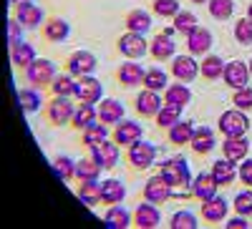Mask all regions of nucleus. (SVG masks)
<instances>
[{
    "label": "nucleus",
    "mask_w": 252,
    "mask_h": 229,
    "mask_svg": "<svg viewBox=\"0 0 252 229\" xmlns=\"http://www.w3.org/2000/svg\"><path fill=\"white\" fill-rule=\"evenodd\" d=\"M103 139H109V129H106V123H91V126H86V129H83L81 131V143H83V146H89V149H94L96 146V143H101Z\"/></svg>",
    "instance_id": "29"
},
{
    "label": "nucleus",
    "mask_w": 252,
    "mask_h": 229,
    "mask_svg": "<svg viewBox=\"0 0 252 229\" xmlns=\"http://www.w3.org/2000/svg\"><path fill=\"white\" fill-rule=\"evenodd\" d=\"M177 51V43L172 40V35H166V33H159L152 38V56L157 60H166V58H172Z\"/></svg>",
    "instance_id": "26"
},
{
    "label": "nucleus",
    "mask_w": 252,
    "mask_h": 229,
    "mask_svg": "<svg viewBox=\"0 0 252 229\" xmlns=\"http://www.w3.org/2000/svg\"><path fill=\"white\" fill-rule=\"evenodd\" d=\"M53 86V93L56 96H76V81L71 78V73L68 76H56V81L51 83Z\"/></svg>",
    "instance_id": "43"
},
{
    "label": "nucleus",
    "mask_w": 252,
    "mask_h": 229,
    "mask_svg": "<svg viewBox=\"0 0 252 229\" xmlns=\"http://www.w3.org/2000/svg\"><path fill=\"white\" fill-rule=\"evenodd\" d=\"M159 222H161V214L157 209V204H152V201H144L134 209V224L139 229H154V227H159Z\"/></svg>",
    "instance_id": "15"
},
{
    "label": "nucleus",
    "mask_w": 252,
    "mask_h": 229,
    "mask_svg": "<svg viewBox=\"0 0 252 229\" xmlns=\"http://www.w3.org/2000/svg\"><path fill=\"white\" fill-rule=\"evenodd\" d=\"M232 103H235V109H240V111H250L252 109V88L250 86L237 88L235 96H232Z\"/></svg>",
    "instance_id": "48"
},
{
    "label": "nucleus",
    "mask_w": 252,
    "mask_h": 229,
    "mask_svg": "<svg viewBox=\"0 0 252 229\" xmlns=\"http://www.w3.org/2000/svg\"><path fill=\"white\" fill-rule=\"evenodd\" d=\"M192 151L194 154H199V156H204V154H209L215 149V131L212 129H207V126H199V129H194V134H192Z\"/></svg>",
    "instance_id": "23"
},
{
    "label": "nucleus",
    "mask_w": 252,
    "mask_h": 229,
    "mask_svg": "<svg viewBox=\"0 0 252 229\" xmlns=\"http://www.w3.org/2000/svg\"><path fill=\"white\" fill-rule=\"evenodd\" d=\"M247 68H250V73H252V60H250V66H247Z\"/></svg>",
    "instance_id": "56"
},
{
    "label": "nucleus",
    "mask_w": 252,
    "mask_h": 229,
    "mask_svg": "<svg viewBox=\"0 0 252 229\" xmlns=\"http://www.w3.org/2000/svg\"><path fill=\"white\" fill-rule=\"evenodd\" d=\"M169 83H166V73L164 71H159V68H152V71H146V76H144V88H149V91H164Z\"/></svg>",
    "instance_id": "40"
},
{
    "label": "nucleus",
    "mask_w": 252,
    "mask_h": 229,
    "mask_svg": "<svg viewBox=\"0 0 252 229\" xmlns=\"http://www.w3.org/2000/svg\"><path fill=\"white\" fill-rule=\"evenodd\" d=\"M197 73H199V63H197L192 56H177V58H174V63H172V76H174L177 81L189 83V81L197 78Z\"/></svg>",
    "instance_id": "16"
},
{
    "label": "nucleus",
    "mask_w": 252,
    "mask_h": 229,
    "mask_svg": "<svg viewBox=\"0 0 252 229\" xmlns=\"http://www.w3.org/2000/svg\"><path fill=\"white\" fill-rule=\"evenodd\" d=\"M103 96V88H101V81L94 78V76H81L76 81V98L83 101V103H98Z\"/></svg>",
    "instance_id": "9"
},
{
    "label": "nucleus",
    "mask_w": 252,
    "mask_h": 229,
    "mask_svg": "<svg viewBox=\"0 0 252 229\" xmlns=\"http://www.w3.org/2000/svg\"><path fill=\"white\" fill-rule=\"evenodd\" d=\"M235 38H237V43H242V46L252 43V20L250 18H240L235 23Z\"/></svg>",
    "instance_id": "45"
},
{
    "label": "nucleus",
    "mask_w": 252,
    "mask_h": 229,
    "mask_svg": "<svg viewBox=\"0 0 252 229\" xmlns=\"http://www.w3.org/2000/svg\"><path fill=\"white\" fill-rule=\"evenodd\" d=\"M217 181H215V176H212V172H202V174H197L194 176V181L189 184V192H192V197L194 199H199V201H207V199H212L215 194H217Z\"/></svg>",
    "instance_id": "10"
},
{
    "label": "nucleus",
    "mask_w": 252,
    "mask_h": 229,
    "mask_svg": "<svg viewBox=\"0 0 252 229\" xmlns=\"http://www.w3.org/2000/svg\"><path fill=\"white\" fill-rule=\"evenodd\" d=\"M169 227L172 229H194L197 227V217L192 212H177V214H172Z\"/></svg>",
    "instance_id": "47"
},
{
    "label": "nucleus",
    "mask_w": 252,
    "mask_h": 229,
    "mask_svg": "<svg viewBox=\"0 0 252 229\" xmlns=\"http://www.w3.org/2000/svg\"><path fill=\"white\" fill-rule=\"evenodd\" d=\"M247 151H250V141L245 136H224L222 141V154L224 159H229L232 164L247 159Z\"/></svg>",
    "instance_id": "14"
},
{
    "label": "nucleus",
    "mask_w": 252,
    "mask_h": 229,
    "mask_svg": "<svg viewBox=\"0 0 252 229\" xmlns=\"http://www.w3.org/2000/svg\"><path fill=\"white\" fill-rule=\"evenodd\" d=\"M247 18H250V20H252V5H250V8H247Z\"/></svg>",
    "instance_id": "55"
},
{
    "label": "nucleus",
    "mask_w": 252,
    "mask_h": 229,
    "mask_svg": "<svg viewBox=\"0 0 252 229\" xmlns=\"http://www.w3.org/2000/svg\"><path fill=\"white\" fill-rule=\"evenodd\" d=\"M212 176H215V181H217L220 186L232 184V181H235V176H237L235 164L229 161V159H220V161H215V164H212Z\"/></svg>",
    "instance_id": "34"
},
{
    "label": "nucleus",
    "mask_w": 252,
    "mask_h": 229,
    "mask_svg": "<svg viewBox=\"0 0 252 229\" xmlns=\"http://www.w3.org/2000/svg\"><path fill=\"white\" fill-rule=\"evenodd\" d=\"M111 139L119 143V146H131L134 141L141 139V126H139L136 121H124V118H121L116 126H114Z\"/></svg>",
    "instance_id": "13"
},
{
    "label": "nucleus",
    "mask_w": 252,
    "mask_h": 229,
    "mask_svg": "<svg viewBox=\"0 0 252 229\" xmlns=\"http://www.w3.org/2000/svg\"><path fill=\"white\" fill-rule=\"evenodd\" d=\"M164 106V101L159 98V93L157 91H149V88H144L139 96H136V114L139 116H157L159 114V109Z\"/></svg>",
    "instance_id": "18"
},
{
    "label": "nucleus",
    "mask_w": 252,
    "mask_h": 229,
    "mask_svg": "<svg viewBox=\"0 0 252 229\" xmlns=\"http://www.w3.org/2000/svg\"><path fill=\"white\" fill-rule=\"evenodd\" d=\"M126 159H129V164L134 166V169H149V166L154 164L157 159V146L149 141H134L131 146H129V154H126Z\"/></svg>",
    "instance_id": "4"
},
{
    "label": "nucleus",
    "mask_w": 252,
    "mask_h": 229,
    "mask_svg": "<svg viewBox=\"0 0 252 229\" xmlns=\"http://www.w3.org/2000/svg\"><path fill=\"white\" fill-rule=\"evenodd\" d=\"M73 114H76V109H73V103H71L68 96H53L51 103H48V111H46V116H48V121L53 123V126L68 123L73 118Z\"/></svg>",
    "instance_id": "6"
},
{
    "label": "nucleus",
    "mask_w": 252,
    "mask_h": 229,
    "mask_svg": "<svg viewBox=\"0 0 252 229\" xmlns=\"http://www.w3.org/2000/svg\"><path fill=\"white\" fill-rule=\"evenodd\" d=\"M237 176L242 179V184H250V186H252V159H242Z\"/></svg>",
    "instance_id": "51"
},
{
    "label": "nucleus",
    "mask_w": 252,
    "mask_h": 229,
    "mask_svg": "<svg viewBox=\"0 0 252 229\" xmlns=\"http://www.w3.org/2000/svg\"><path fill=\"white\" fill-rule=\"evenodd\" d=\"M96 118H98V111L94 109V103H83V101H81V106L76 109V114H73L71 123H73V129L83 131L86 126H91V123H94Z\"/></svg>",
    "instance_id": "31"
},
{
    "label": "nucleus",
    "mask_w": 252,
    "mask_h": 229,
    "mask_svg": "<svg viewBox=\"0 0 252 229\" xmlns=\"http://www.w3.org/2000/svg\"><path fill=\"white\" fill-rule=\"evenodd\" d=\"M103 222H106L111 229H126V227H131V217H129V212H126L121 204H114L111 209L103 214Z\"/></svg>",
    "instance_id": "36"
},
{
    "label": "nucleus",
    "mask_w": 252,
    "mask_h": 229,
    "mask_svg": "<svg viewBox=\"0 0 252 229\" xmlns=\"http://www.w3.org/2000/svg\"><path fill=\"white\" fill-rule=\"evenodd\" d=\"M166 134H169V141L177 143V146H184V143L192 141V134H194V126H192V121H177L174 126L166 129Z\"/></svg>",
    "instance_id": "30"
},
{
    "label": "nucleus",
    "mask_w": 252,
    "mask_h": 229,
    "mask_svg": "<svg viewBox=\"0 0 252 229\" xmlns=\"http://www.w3.org/2000/svg\"><path fill=\"white\" fill-rule=\"evenodd\" d=\"M121 146L111 139H103L101 143H96V146L91 149V156L101 164V169H114V166L119 164V159H121V151H119Z\"/></svg>",
    "instance_id": "8"
},
{
    "label": "nucleus",
    "mask_w": 252,
    "mask_h": 229,
    "mask_svg": "<svg viewBox=\"0 0 252 229\" xmlns=\"http://www.w3.org/2000/svg\"><path fill=\"white\" fill-rule=\"evenodd\" d=\"M10 60L15 68H28L35 60V48L31 43H18L15 48H10Z\"/></svg>",
    "instance_id": "33"
},
{
    "label": "nucleus",
    "mask_w": 252,
    "mask_h": 229,
    "mask_svg": "<svg viewBox=\"0 0 252 229\" xmlns=\"http://www.w3.org/2000/svg\"><path fill=\"white\" fill-rule=\"evenodd\" d=\"M224 83L229 88H245L250 81V68L242 63V60H232V63H224V73H222Z\"/></svg>",
    "instance_id": "12"
},
{
    "label": "nucleus",
    "mask_w": 252,
    "mask_h": 229,
    "mask_svg": "<svg viewBox=\"0 0 252 229\" xmlns=\"http://www.w3.org/2000/svg\"><path fill=\"white\" fill-rule=\"evenodd\" d=\"M172 194H174V189H172L169 181H166L161 174L146 179V184H144V199L152 201V204H164Z\"/></svg>",
    "instance_id": "7"
},
{
    "label": "nucleus",
    "mask_w": 252,
    "mask_h": 229,
    "mask_svg": "<svg viewBox=\"0 0 252 229\" xmlns=\"http://www.w3.org/2000/svg\"><path fill=\"white\" fill-rule=\"evenodd\" d=\"M189 3H197V5H202V3H209V0H189Z\"/></svg>",
    "instance_id": "54"
},
{
    "label": "nucleus",
    "mask_w": 252,
    "mask_h": 229,
    "mask_svg": "<svg viewBox=\"0 0 252 229\" xmlns=\"http://www.w3.org/2000/svg\"><path fill=\"white\" fill-rule=\"evenodd\" d=\"M98 172H101V164H98L94 156L76 161V179H81V181H94V179H98Z\"/></svg>",
    "instance_id": "37"
},
{
    "label": "nucleus",
    "mask_w": 252,
    "mask_h": 229,
    "mask_svg": "<svg viewBox=\"0 0 252 229\" xmlns=\"http://www.w3.org/2000/svg\"><path fill=\"white\" fill-rule=\"evenodd\" d=\"M187 48L192 56H204L209 48H212V33L207 28H194L187 35Z\"/></svg>",
    "instance_id": "21"
},
{
    "label": "nucleus",
    "mask_w": 252,
    "mask_h": 229,
    "mask_svg": "<svg viewBox=\"0 0 252 229\" xmlns=\"http://www.w3.org/2000/svg\"><path fill=\"white\" fill-rule=\"evenodd\" d=\"M53 169H56V174H58L63 181H71V179H76V161H71L68 156H56V161H53Z\"/></svg>",
    "instance_id": "41"
},
{
    "label": "nucleus",
    "mask_w": 252,
    "mask_h": 229,
    "mask_svg": "<svg viewBox=\"0 0 252 229\" xmlns=\"http://www.w3.org/2000/svg\"><path fill=\"white\" fill-rule=\"evenodd\" d=\"M235 212L242 217H252V192H240L235 197Z\"/></svg>",
    "instance_id": "49"
},
{
    "label": "nucleus",
    "mask_w": 252,
    "mask_h": 229,
    "mask_svg": "<svg viewBox=\"0 0 252 229\" xmlns=\"http://www.w3.org/2000/svg\"><path fill=\"white\" fill-rule=\"evenodd\" d=\"M18 103H20V109H23L26 114H35L40 109V93L31 91V88H20L18 91Z\"/></svg>",
    "instance_id": "39"
},
{
    "label": "nucleus",
    "mask_w": 252,
    "mask_h": 229,
    "mask_svg": "<svg viewBox=\"0 0 252 229\" xmlns=\"http://www.w3.org/2000/svg\"><path fill=\"white\" fill-rule=\"evenodd\" d=\"M220 131L224 136H245L247 129H250V118L245 116V111L240 109H229L220 116Z\"/></svg>",
    "instance_id": "3"
},
{
    "label": "nucleus",
    "mask_w": 252,
    "mask_h": 229,
    "mask_svg": "<svg viewBox=\"0 0 252 229\" xmlns=\"http://www.w3.org/2000/svg\"><path fill=\"white\" fill-rule=\"evenodd\" d=\"M71 35V26L66 23L63 18H48L46 26H43V38L51 40V43H61Z\"/></svg>",
    "instance_id": "22"
},
{
    "label": "nucleus",
    "mask_w": 252,
    "mask_h": 229,
    "mask_svg": "<svg viewBox=\"0 0 252 229\" xmlns=\"http://www.w3.org/2000/svg\"><path fill=\"white\" fill-rule=\"evenodd\" d=\"M26 76H28V83H33L35 88H43V86H51L56 81V66L48 58H35L26 68Z\"/></svg>",
    "instance_id": "2"
},
{
    "label": "nucleus",
    "mask_w": 252,
    "mask_h": 229,
    "mask_svg": "<svg viewBox=\"0 0 252 229\" xmlns=\"http://www.w3.org/2000/svg\"><path fill=\"white\" fill-rule=\"evenodd\" d=\"M126 28H129L131 33H149L152 30V15L146 10H131L129 15H126Z\"/></svg>",
    "instance_id": "32"
},
{
    "label": "nucleus",
    "mask_w": 252,
    "mask_h": 229,
    "mask_svg": "<svg viewBox=\"0 0 252 229\" xmlns=\"http://www.w3.org/2000/svg\"><path fill=\"white\" fill-rule=\"evenodd\" d=\"M159 174H161L166 181H169L172 189L192 184V179H189V169H187V159H184V156H174V159H166L164 164H159Z\"/></svg>",
    "instance_id": "1"
},
{
    "label": "nucleus",
    "mask_w": 252,
    "mask_h": 229,
    "mask_svg": "<svg viewBox=\"0 0 252 229\" xmlns=\"http://www.w3.org/2000/svg\"><path fill=\"white\" fill-rule=\"evenodd\" d=\"M227 229H247V227H252L242 214H237V217H232V219H227V224H224Z\"/></svg>",
    "instance_id": "52"
},
{
    "label": "nucleus",
    "mask_w": 252,
    "mask_h": 229,
    "mask_svg": "<svg viewBox=\"0 0 252 229\" xmlns=\"http://www.w3.org/2000/svg\"><path fill=\"white\" fill-rule=\"evenodd\" d=\"M124 118V103L116 101V98H106L101 101L98 106V121L101 123H119Z\"/></svg>",
    "instance_id": "25"
},
{
    "label": "nucleus",
    "mask_w": 252,
    "mask_h": 229,
    "mask_svg": "<svg viewBox=\"0 0 252 229\" xmlns=\"http://www.w3.org/2000/svg\"><path fill=\"white\" fill-rule=\"evenodd\" d=\"M68 73L71 76H94V71H96V58L89 53V51H76V53H71V58H68Z\"/></svg>",
    "instance_id": "11"
},
{
    "label": "nucleus",
    "mask_w": 252,
    "mask_h": 229,
    "mask_svg": "<svg viewBox=\"0 0 252 229\" xmlns=\"http://www.w3.org/2000/svg\"><path fill=\"white\" fill-rule=\"evenodd\" d=\"M189 101H192V91H189L184 83H172V86L164 88V103H172V106L184 109Z\"/></svg>",
    "instance_id": "27"
},
{
    "label": "nucleus",
    "mask_w": 252,
    "mask_h": 229,
    "mask_svg": "<svg viewBox=\"0 0 252 229\" xmlns=\"http://www.w3.org/2000/svg\"><path fill=\"white\" fill-rule=\"evenodd\" d=\"M232 10H235V3H232V0H212V3H209V15L217 18V20L232 18Z\"/></svg>",
    "instance_id": "44"
},
{
    "label": "nucleus",
    "mask_w": 252,
    "mask_h": 229,
    "mask_svg": "<svg viewBox=\"0 0 252 229\" xmlns=\"http://www.w3.org/2000/svg\"><path fill=\"white\" fill-rule=\"evenodd\" d=\"M152 10H154L159 18H174V15L179 13V3H177V0H154Z\"/></svg>",
    "instance_id": "46"
},
{
    "label": "nucleus",
    "mask_w": 252,
    "mask_h": 229,
    "mask_svg": "<svg viewBox=\"0 0 252 229\" xmlns=\"http://www.w3.org/2000/svg\"><path fill=\"white\" fill-rule=\"evenodd\" d=\"M199 73H202L207 81L222 78V73H224V60H222L220 56H204V60L199 63Z\"/></svg>",
    "instance_id": "35"
},
{
    "label": "nucleus",
    "mask_w": 252,
    "mask_h": 229,
    "mask_svg": "<svg viewBox=\"0 0 252 229\" xmlns=\"http://www.w3.org/2000/svg\"><path fill=\"white\" fill-rule=\"evenodd\" d=\"M227 209H229V204L224 197H212V199H207L202 201V217L207 222H224L227 219Z\"/></svg>",
    "instance_id": "20"
},
{
    "label": "nucleus",
    "mask_w": 252,
    "mask_h": 229,
    "mask_svg": "<svg viewBox=\"0 0 252 229\" xmlns=\"http://www.w3.org/2000/svg\"><path fill=\"white\" fill-rule=\"evenodd\" d=\"M101 199L103 204H121L126 199V186L119 181V179H106L101 181Z\"/></svg>",
    "instance_id": "24"
},
{
    "label": "nucleus",
    "mask_w": 252,
    "mask_h": 229,
    "mask_svg": "<svg viewBox=\"0 0 252 229\" xmlns=\"http://www.w3.org/2000/svg\"><path fill=\"white\" fill-rule=\"evenodd\" d=\"M194 28H199V26H197V15L187 13V10H179V13L174 15V30H179V33L189 35Z\"/></svg>",
    "instance_id": "42"
},
{
    "label": "nucleus",
    "mask_w": 252,
    "mask_h": 229,
    "mask_svg": "<svg viewBox=\"0 0 252 229\" xmlns=\"http://www.w3.org/2000/svg\"><path fill=\"white\" fill-rule=\"evenodd\" d=\"M144 76H146V71L139 66V63H121L119 66V71H116V78H119V83L121 86H126V88H134V86H141L144 83Z\"/></svg>",
    "instance_id": "19"
},
{
    "label": "nucleus",
    "mask_w": 252,
    "mask_h": 229,
    "mask_svg": "<svg viewBox=\"0 0 252 229\" xmlns=\"http://www.w3.org/2000/svg\"><path fill=\"white\" fill-rule=\"evenodd\" d=\"M78 199H81V204H86V206H98L103 199H101V184H98V179H94V181H81V186H78Z\"/></svg>",
    "instance_id": "28"
},
{
    "label": "nucleus",
    "mask_w": 252,
    "mask_h": 229,
    "mask_svg": "<svg viewBox=\"0 0 252 229\" xmlns=\"http://www.w3.org/2000/svg\"><path fill=\"white\" fill-rule=\"evenodd\" d=\"M146 51H149V43L144 40L141 33H131V30H126L121 38H119V53L124 58H129V60H136L141 56H146Z\"/></svg>",
    "instance_id": "5"
},
{
    "label": "nucleus",
    "mask_w": 252,
    "mask_h": 229,
    "mask_svg": "<svg viewBox=\"0 0 252 229\" xmlns=\"http://www.w3.org/2000/svg\"><path fill=\"white\" fill-rule=\"evenodd\" d=\"M15 20L23 28H31L35 30L40 23H43V10L33 3H23V5H15Z\"/></svg>",
    "instance_id": "17"
},
{
    "label": "nucleus",
    "mask_w": 252,
    "mask_h": 229,
    "mask_svg": "<svg viewBox=\"0 0 252 229\" xmlns=\"http://www.w3.org/2000/svg\"><path fill=\"white\" fill-rule=\"evenodd\" d=\"M179 116H182V109H179V106L164 103L154 118H157V126H159V129H169V126H174V123L179 121Z\"/></svg>",
    "instance_id": "38"
},
{
    "label": "nucleus",
    "mask_w": 252,
    "mask_h": 229,
    "mask_svg": "<svg viewBox=\"0 0 252 229\" xmlns=\"http://www.w3.org/2000/svg\"><path fill=\"white\" fill-rule=\"evenodd\" d=\"M13 5H23V3H33V0H10Z\"/></svg>",
    "instance_id": "53"
},
{
    "label": "nucleus",
    "mask_w": 252,
    "mask_h": 229,
    "mask_svg": "<svg viewBox=\"0 0 252 229\" xmlns=\"http://www.w3.org/2000/svg\"><path fill=\"white\" fill-rule=\"evenodd\" d=\"M20 26L18 20L13 18V20H8V43H10V48H15L18 43H23V38H20Z\"/></svg>",
    "instance_id": "50"
}]
</instances>
